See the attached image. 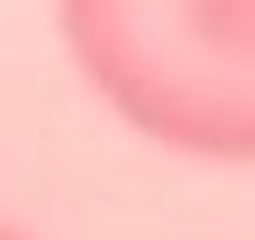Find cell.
I'll return each mask as SVG.
<instances>
[{
  "instance_id": "obj_1",
  "label": "cell",
  "mask_w": 255,
  "mask_h": 240,
  "mask_svg": "<svg viewBox=\"0 0 255 240\" xmlns=\"http://www.w3.org/2000/svg\"><path fill=\"white\" fill-rule=\"evenodd\" d=\"M85 93L193 163H255V0H54Z\"/></svg>"
},
{
  "instance_id": "obj_2",
  "label": "cell",
  "mask_w": 255,
  "mask_h": 240,
  "mask_svg": "<svg viewBox=\"0 0 255 240\" xmlns=\"http://www.w3.org/2000/svg\"><path fill=\"white\" fill-rule=\"evenodd\" d=\"M0 240H31V233H23V225H0Z\"/></svg>"
}]
</instances>
